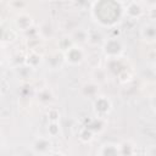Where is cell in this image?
I'll use <instances>...</instances> for the list:
<instances>
[{
    "label": "cell",
    "mask_w": 156,
    "mask_h": 156,
    "mask_svg": "<svg viewBox=\"0 0 156 156\" xmlns=\"http://www.w3.org/2000/svg\"><path fill=\"white\" fill-rule=\"evenodd\" d=\"M58 124L57 122H50V124L48 126V132L50 134V136H56L58 134Z\"/></svg>",
    "instance_id": "obj_18"
},
{
    "label": "cell",
    "mask_w": 156,
    "mask_h": 156,
    "mask_svg": "<svg viewBox=\"0 0 156 156\" xmlns=\"http://www.w3.org/2000/svg\"><path fill=\"white\" fill-rule=\"evenodd\" d=\"M46 116H48V118H49L50 122H57L58 118H60V112H58L57 108L50 107V108L48 110V112H46Z\"/></svg>",
    "instance_id": "obj_17"
},
{
    "label": "cell",
    "mask_w": 156,
    "mask_h": 156,
    "mask_svg": "<svg viewBox=\"0 0 156 156\" xmlns=\"http://www.w3.org/2000/svg\"><path fill=\"white\" fill-rule=\"evenodd\" d=\"M24 62H26V65H27L29 68H35V67L41 62V55L38 54L37 50H30V51L28 52V55L26 56Z\"/></svg>",
    "instance_id": "obj_12"
},
{
    "label": "cell",
    "mask_w": 156,
    "mask_h": 156,
    "mask_svg": "<svg viewBox=\"0 0 156 156\" xmlns=\"http://www.w3.org/2000/svg\"><path fill=\"white\" fill-rule=\"evenodd\" d=\"M37 100L41 104V105H44V106H49L52 101H54V94H52V91L49 89V88H43V89H40L39 91H38V94H37Z\"/></svg>",
    "instance_id": "obj_10"
},
{
    "label": "cell",
    "mask_w": 156,
    "mask_h": 156,
    "mask_svg": "<svg viewBox=\"0 0 156 156\" xmlns=\"http://www.w3.org/2000/svg\"><path fill=\"white\" fill-rule=\"evenodd\" d=\"M154 71H155V73H156V62H155V65H154Z\"/></svg>",
    "instance_id": "obj_22"
},
{
    "label": "cell",
    "mask_w": 156,
    "mask_h": 156,
    "mask_svg": "<svg viewBox=\"0 0 156 156\" xmlns=\"http://www.w3.org/2000/svg\"><path fill=\"white\" fill-rule=\"evenodd\" d=\"M145 2H147L149 6H154V5H156V0H145Z\"/></svg>",
    "instance_id": "obj_21"
},
{
    "label": "cell",
    "mask_w": 156,
    "mask_h": 156,
    "mask_svg": "<svg viewBox=\"0 0 156 156\" xmlns=\"http://www.w3.org/2000/svg\"><path fill=\"white\" fill-rule=\"evenodd\" d=\"M51 147H52V144H51L50 139H49V138H45V136H39V138H37V139L34 140L33 145H32L33 152H34V154H39V155L49 154Z\"/></svg>",
    "instance_id": "obj_5"
},
{
    "label": "cell",
    "mask_w": 156,
    "mask_h": 156,
    "mask_svg": "<svg viewBox=\"0 0 156 156\" xmlns=\"http://www.w3.org/2000/svg\"><path fill=\"white\" fill-rule=\"evenodd\" d=\"M101 2L104 4L102 10L93 6V15L95 16L96 21L107 26L110 21L113 22L118 18V13L119 10H122V7L115 0H101Z\"/></svg>",
    "instance_id": "obj_1"
},
{
    "label": "cell",
    "mask_w": 156,
    "mask_h": 156,
    "mask_svg": "<svg viewBox=\"0 0 156 156\" xmlns=\"http://www.w3.org/2000/svg\"><path fill=\"white\" fill-rule=\"evenodd\" d=\"M140 35L144 40L155 41L156 40V23L150 22L147 24H144L140 30Z\"/></svg>",
    "instance_id": "obj_8"
},
{
    "label": "cell",
    "mask_w": 156,
    "mask_h": 156,
    "mask_svg": "<svg viewBox=\"0 0 156 156\" xmlns=\"http://www.w3.org/2000/svg\"><path fill=\"white\" fill-rule=\"evenodd\" d=\"M126 13L129 18L135 20V18H139L144 13V10H143V6L138 1L132 0V1L128 2L127 7H126Z\"/></svg>",
    "instance_id": "obj_7"
},
{
    "label": "cell",
    "mask_w": 156,
    "mask_h": 156,
    "mask_svg": "<svg viewBox=\"0 0 156 156\" xmlns=\"http://www.w3.org/2000/svg\"><path fill=\"white\" fill-rule=\"evenodd\" d=\"M98 155L102 156H110V155H119V144L113 143H105L100 146L99 151H96Z\"/></svg>",
    "instance_id": "obj_9"
},
{
    "label": "cell",
    "mask_w": 156,
    "mask_h": 156,
    "mask_svg": "<svg viewBox=\"0 0 156 156\" xmlns=\"http://www.w3.org/2000/svg\"><path fill=\"white\" fill-rule=\"evenodd\" d=\"M93 138H94V133H93L90 129H88L87 127L83 128V130H82L80 134H79V139H80L82 141H84V143H89V141H91Z\"/></svg>",
    "instance_id": "obj_16"
},
{
    "label": "cell",
    "mask_w": 156,
    "mask_h": 156,
    "mask_svg": "<svg viewBox=\"0 0 156 156\" xmlns=\"http://www.w3.org/2000/svg\"><path fill=\"white\" fill-rule=\"evenodd\" d=\"M98 93H99V84L95 83L94 80H90L82 85V94L85 98H95Z\"/></svg>",
    "instance_id": "obj_11"
},
{
    "label": "cell",
    "mask_w": 156,
    "mask_h": 156,
    "mask_svg": "<svg viewBox=\"0 0 156 156\" xmlns=\"http://www.w3.org/2000/svg\"><path fill=\"white\" fill-rule=\"evenodd\" d=\"M136 154V145L130 140L119 143V155H134Z\"/></svg>",
    "instance_id": "obj_14"
},
{
    "label": "cell",
    "mask_w": 156,
    "mask_h": 156,
    "mask_svg": "<svg viewBox=\"0 0 156 156\" xmlns=\"http://www.w3.org/2000/svg\"><path fill=\"white\" fill-rule=\"evenodd\" d=\"M147 17L151 22H156V5L150 6L147 10Z\"/></svg>",
    "instance_id": "obj_19"
},
{
    "label": "cell",
    "mask_w": 156,
    "mask_h": 156,
    "mask_svg": "<svg viewBox=\"0 0 156 156\" xmlns=\"http://www.w3.org/2000/svg\"><path fill=\"white\" fill-rule=\"evenodd\" d=\"M107 71L105 68H101V67H96L93 69L91 72V80H94L95 83H98L99 85L100 84H104L106 83L107 80Z\"/></svg>",
    "instance_id": "obj_13"
},
{
    "label": "cell",
    "mask_w": 156,
    "mask_h": 156,
    "mask_svg": "<svg viewBox=\"0 0 156 156\" xmlns=\"http://www.w3.org/2000/svg\"><path fill=\"white\" fill-rule=\"evenodd\" d=\"M151 106H152V107L156 110V94H155V95L151 98Z\"/></svg>",
    "instance_id": "obj_20"
},
{
    "label": "cell",
    "mask_w": 156,
    "mask_h": 156,
    "mask_svg": "<svg viewBox=\"0 0 156 156\" xmlns=\"http://www.w3.org/2000/svg\"><path fill=\"white\" fill-rule=\"evenodd\" d=\"M111 101L106 96H96L94 100V111L98 117H106V115L111 111Z\"/></svg>",
    "instance_id": "obj_3"
},
{
    "label": "cell",
    "mask_w": 156,
    "mask_h": 156,
    "mask_svg": "<svg viewBox=\"0 0 156 156\" xmlns=\"http://www.w3.org/2000/svg\"><path fill=\"white\" fill-rule=\"evenodd\" d=\"M7 5H9V7L11 10L22 12L28 6V2H27V0H9L7 1Z\"/></svg>",
    "instance_id": "obj_15"
},
{
    "label": "cell",
    "mask_w": 156,
    "mask_h": 156,
    "mask_svg": "<svg viewBox=\"0 0 156 156\" xmlns=\"http://www.w3.org/2000/svg\"><path fill=\"white\" fill-rule=\"evenodd\" d=\"M15 24H16V28L21 32H27L32 28L33 26V18L28 13H24V12H20V15L16 17L15 20Z\"/></svg>",
    "instance_id": "obj_6"
},
{
    "label": "cell",
    "mask_w": 156,
    "mask_h": 156,
    "mask_svg": "<svg viewBox=\"0 0 156 156\" xmlns=\"http://www.w3.org/2000/svg\"><path fill=\"white\" fill-rule=\"evenodd\" d=\"M85 51L82 46L78 45H71L69 48H67L63 51V58L72 66H77L80 65L84 60H85Z\"/></svg>",
    "instance_id": "obj_2"
},
{
    "label": "cell",
    "mask_w": 156,
    "mask_h": 156,
    "mask_svg": "<svg viewBox=\"0 0 156 156\" xmlns=\"http://www.w3.org/2000/svg\"><path fill=\"white\" fill-rule=\"evenodd\" d=\"M123 51V46L119 40L111 39L105 43L104 45V52L107 57H119V55Z\"/></svg>",
    "instance_id": "obj_4"
}]
</instances>
